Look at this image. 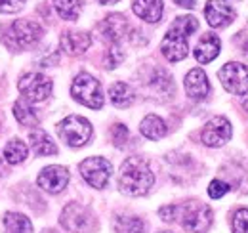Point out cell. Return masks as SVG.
<instances>
[{"instance_id":"obj_1","label":"cell","mask_w":248,"mask_h":233,"mask_svg":"<svg viewBox=\"0 0 248 233\" xmlns=\"http://www.w3.org/2000/svg\"><path fill=\"white\" fill-rule=\"evenodd\" d=\"M153 183L155 176L147 161H143L141 157H130L123 163L119 174V187L123 193L130 197H141L153 187Z\"/></svg>"},{"instance_id":"obj_2","label":"cell","mask_w":248,"mask_h":233,"mask_svg":"<svg viewBox=\"0 0 248 233\" xmlns=\"http://www.w3.org/2000/svg\"><path fill=\"white\" fill-rule=\"evenodd\" d=\"M199 21L193 16H180L168 29L166 36L160 42V50L168 61H182L189 54L187 38L197 31Z\"/></svg>"},{"instance_id":"obj_3","label":"cell","mask_w":248,"mask_h":233,"mask_svg":"<svg viewBox=\"0 0 248 233\" xmlns=\"http://www.w3.org/2000/svg\"><path fill=\"white\" fill-rule=\"evenodd\" d=\"M174 220L193 233H204L212 224V210L201 201L174 204Z\"/></svg>"},{"instance_id":"obj_4","label":"cell","mask_w":248,"mask_h":233,"mask_svg":"<svg viewBox=\"0 0 248 233\" xmlns=\"http://www.w3.org/2000/svg\"><path fill=\"white\" fill-rule=\"evenodd\" d=\"M71 94L78 103H82L90 109H101L103 107L101 84H99V81H95L88 73L77 75V79L73 81V86H71Z\"/></svg>"},{"instance_id":"obj_5","label":"cell","mask_w":248,"mask_h":233,"mask_svg":"<svg viewBox=\"0 0 248 233\" xmlns=\"http://www.w3.org/2000/svg\"><path fill=\"white\" fill-rule=\"evenodd\" d=\"M58 134L67 146L80 147L88 144L92 136V124L78 115H69L58 124Z\"/></svg>"},{"instance_id":"obj_6","label":"cell","mask_w":248,"mask_h":233,"mask_svg":"<svg viewBox=\"0 0 248 233\" xmlns=\"http://www.w3.org/2000/svg\"><path fill=\"white\" fill-rule=\"evenodd\" d=\"M62 226L71 233H88L95 228V220L90 208L78 203H69L62 212L60 218Z\"/></svg>"},{"instance_id":"obj_7","label":"cell","mask_w":248,"mask_h":233,"mask_svg":"<svg viewBox=\"0 0 248 233\" xmlns=\"http://www.w3.org/2000/svg\"><path fill=\"white\" fill-rule=\"evenodd\" d=\"M219 81L229 94L245 96L248 92V67L239 61H229L219 69Z\"/></svg>"},{"instance_id":"obj_8","label":"cell","mask_w":248,"mask_h":233,"mask_svg":"<svg viewBox=\"0 0 248 233\" xmlns=\"http://www.w3.org/2000/svg\"><path fill=\"white\" fill-rule=\"evenodd\" d=\"M19 92L23 94V100L29 103L44 101L52 94V81L40 73H27L19 81Z\"/></svg>"},{"instance_id":"obj_9","label":"cell","mask_w":248,"mask_h":233,"mask_svg":"<svg viewBox=\"0 0 248 233\" xmlns=\"http://www.w3.org/2000/svg\"><path fill=\"white\" fill-rule=\"evenodd\" d=\"M113 165L103 157H88L80 163V174L95 189H103L111 178Z\"/></svg>"},{"instance_id":"obj_10","label":"cell","mask_w":248,"mask_h":233,"mask_svg":"<svg viewBox=\"0 0 248 233\" xmlns=\"http://www.w3.org/2000/svg\"><path fill=\"white\" fill-rule=\"evenodd\" d=\"M42 36V27L32 19H17L8 31V42L16 48H27L38 42Z\"/></svg>"},{"instance_id":"obj_11","label":"cell","mask_w":248,"mask_h":233,"mask_svg":"<svg viewBox=\"0 0 248 233\" xmlns=\"http://www.w3.org/2000/svg\"><path fill=\"white\" fill-rule=\"evenodd\" d=\"M231 122L225 116H214L202 128V142L208 147H221L231 140Z\"/></svg>"},{"instance_id":"obj_12","label":"cell","mask_w":248,"mask_h":233,"mask_svg":"<svg viewBox=\"0 0 248 233\" xmlns=\"http://www.w3.org/2000/svg\"><path fill=\"white\" fill-rule=\"evenodd\" d=\"M36 183L48 193H62L63 189L67 187V183H69V172H67L65 166H58V165L46 166L38 174Z\"/></svg>"},{"instance_id":"obj_13","label":"cell","mask_w":248,"mask_h":233,"mask_svg":"<svg viewBox=\"0 0 248 233\" xmlns=\"http://www.w3.org/2000/svg\"><path fill=\"white\" fill-rule=\"evenodd\" d=\"M204 16L210 27H225L235 19V10L221 2V0H208L206 8H204Z\"/></svg>"},{"instance_id":"obj_14","label":"cell","mask_w":248,"mask_h":233,"mask_svg":"<svg viewBox=\"0 0 248 233\" xmlns=\"http://www.w3.org/2000/svg\"><path fill=\"white\" fill-rule=\"evenodd\" d=\"M62 50L69 56H80L84 54L90 44H92V38L88 33H82V31H67L62 34Z\"/></svg>"},{"instance_id":"obj_15","label":"cell","mask_w":248,"mask_h":233,"mask_svg":"<svg viewBox=\"0 0 248 233\" xmlns=\"http://www.w3.org/2000/svg\"><path fill=\"white\" fill-rule=\"evenodd\" d=\"M186 92L191 100H204L210 94V83L202 69H191L187 73Z\"/></svg>"},{"instance_id":"obj_16","label":"cell","mask_w":248,"mask_h":233,"mask_svg":"<svg viewBox=\"0 0 248 233\" xmlns=\"http://www.w3.org/2000/svg\"><path fill=\"white\" fill-rule=\"evenodd\" d=\"M219 48H221V42H219L217 34L206 33V34H202V38L195 46V59L199 63H210L212 59L217 58Z\"/></svg>"},{"instance_id":"obj_17","label":"cell","mask_w":248,"mask_h":233,"mask_svg":"<svg viewBox=\"0 0 248 233\" xmlns=\"http://www.w3.org/2000/svg\"><path fill=\"white\" fill-rule=\"evenodd\" d=\"M99 29H101L103 36H105L107 40L119 42L124 34L128 33V21L124 19V16H121V14H111V16H107V17L101 21Z\"/></svg>"},{"instance_id":"obj_18","label":"cell","mask_w":248,"mask_h":233,"mask_svg":"<svg viewBox=\"0 0 248 233\" xmlns=\"http://www.w3.org/2000/svg\"><path fill=\"white\" fill-rule=\"evenodd\" d=\"M134 14L147 23H156L162 17V2L160 0H134Z\"/></svg>"},{"instance_id":"obj_19","label":"cell","mask_w":248,"mask_h":233,"mask_svg":"<svg viewBox=\"0 0 248 233\" xmlns=\"http://www.w3.org/2000/svg\"><path fill=\"white\" fill-rule=\"evenodd\" d=\"M29 140H31L32 151H34L36 155H40V157H46V155H56V153H58V146H56V144L52 142V138H50V136H48L44 130H40V128L31 130Z\"/></svg>"},{"instance_id":"obj_20","label":"cell","mask_w":248,"mask_h":233,"mask_svg":"<svg viewBox=\"0 0 248 233\" xmlns=\"http://www.w3.org/2000/svg\"><path fill=\"white\" fill-rule=\"evenodd\" d=\"M140 130H141V134H143L145 138H149V140H160V138H164V134H166V124H164V120H162L160 116L147 115L141 120Z\"/></svg>"},{"instance_id":"obj_21","label":"cell","mask_w":248,"mask_h":233,"mask_svg":"<svg viewBox=\"0 0 248 233\" xmlns=\"http://www.w3.org/2000/svg\"><path fill=\"white\" fill-rule=\"evenodd\" d=\"M109 98L115 107H128L134 101V90L126 83H115L109 88Z\"/></svg>"},{"instance_id":"obj_22","label":"cell","mask_w":248,"mask_h":233,"mask_svg":"<svg viewBox=\"0 0 248 233\" xmlns=\"http://www.w3.org/2000/svg\"><path fill=\"white\" fill-rule=\"evenodd\" d=\"M4 228L6 233H31L32 226L27 216L19 214V212H8L4 216Z\"/></svg>"},{"instance_id":"obj_23","label":"cell","mask_w":248,"mask_h":233,"mask_svg":"<svg viewBox=\"0 0 248 233\" xmlns=\"http://www.w3.org/2000/svg\"><path fill=\"white\" fill-rule=\"evenodd\" d=\"M25 157H27V146L17 138L10 140L4 147V159L10 165H19V163L25 161Z\"/></svg>"},{"instance_id":"obj_24","label":"cell","mask_w":248,"mask_h":233,"mask_svg":"<svg viewBox=\"0 0 248 233\" xmlns=\"http://www.w3.org/2000/svg\"><path fill=\"white\" fill-rule=\"evenodd\" d=\"M54 6L58 10V14L67 21L78 19L80 10H82V2L80 0H54Z\"/></svg>"},{"instance_id":"obj_25","label":"cell","mask_w":248,"mask_h":233,"mask_svg":"<svg viewBox=\"0 0 248 233\" xmlns=\"http://www.w3.org/2000/svg\"><path fill=\"white\" fill-rule=\"evenodd\" d=\"M14 115H16V118H17L23 126H36V124H38V116L34 113V109L29 105V101H25V100L16 101V105H14Z\"/></svg>"},{"instance_id":"obj_26","label":"cell","mask_w":248,"mask_h":233,"mask_svg":"<svg viewBox=\"0 0 248 233\" xmlns=\"http://www.w3.org/2000/svg\"><path fill=\"white\" fill-rule=\"evenodd\" d=\"M115 233H143V222L136 216H119L115 220Z\"/></svg>"},{"instance_id":"obj_27","label":"cell","mask_w":248,"mask_h":233,"mask_svg":"<svg viewBox=\"0 0 248 233\" xmlns=\"http://www.w3.org/2000/svg\"><path fill=\"white\" fill-rule=\"evenodd\" d=\"M231 228L233 233H248V208H241L233 214Z\"/></svg>"},{"instance_id":"obj_28","label":"cell","mask_w":248,"mask_h":233,"mask_svg":"<svg viewBox=\"0 0 248 233\" xmlns=\"http://www.w3.org/2000/svg\"><path fill=\"white\" fill-rule=\"evenodd\" d=\"M128 138H130V132H128V128L124 126V124H113V128H111V140H113V144L119 147H123L126 142H128Z\"/></svg>"},{"instance_id":"obj_29","label":"cell","mask_w":248,"mask_h":233,"mask_svg":"<svg viewBox=\"0 0 248 233\" xmlns=\"http://www.w3.org/2000/svg\"><path fill=\"white\" fill-rule=\"evenodd\" d=\"M124 59V54H123V50L115 44V46H111L109 48V52H107V58H105V67L107 69H113V67H117L121 61Z\"/></svg>"},{"instance_id":"obj_30","label":"cell","mask_w":248,"mask_h":233,"mask_svg":"<svg viewBox=\"0 0 248 233\" xmlns=\"http://www.w3.org/2000/svg\"><path fill=\"white\" fill-rule=\"evenodd\" d=\"M227 191H229V185H227L225 182H221V180H212L210 185H208V195H210L212 199L223 197Z\"/></svg>"},{"instance_id":"obj_31","label":"cell","mask_w":248,"mask_h":233,"mask_svg":"<svg viewBox=\"0 0 248 233\" xmlns=\"http://www.w3.org/2000/svg\"><path fill=\"white\" fill-rule=\"evenodd\" d=\"M25 4V0H0V12L2 14H14L17 10H21Z\"/></svg>"},{"instance_id":"obj_32","label":"cell","mask_w":248,"mask_h":233,"mask_svg":"<svg viewBox=\"0 0 248 233\" xmlns=\"http://www.w3.org/2000/svg\"><path fill=\"white\" fill-rule=\"evenodd\" d=\"M178 6H184V8H195V0H174Z\"/></svg>"},{"instance_id":"obj_33","label":"cell","mask_w":248,"mask_h":233,"mask_svg":"<svg viewBox=\"0 0 248 233\" xmlns=\"http://www.w3.org/2000/svg\"><path fill=\"white\" fill-rule=\"evenodd\" d=\"M99 4H115V2H119V0H97Z\"/></svg>"},{"instance_id":"obj_34","label":"cell","mask_w":248,"mask_h":233,"mask_svg":"<svg viewBox=\"0 0 248 233\" xmlns=\"http://www.w3.org/2000/svg\"><path fill=\"white\" fill-rule=\"evenodd\" d=\"M245 111H248V101L245 103Z\"/></svg>"},{"instance_id":"obj_35","label":"cell","mask_w":248,"mask_h":233,"mask_svg":"<svg viewBox=\"0 0 248 233\" xmlns=\"http://www.w3.org/2000/svg\"><path fill=\"white\" fill-rule=\"evenodd\" d=\"M42 233H56V232H50V230H46V232H42Z\"/></svg>"},{"instance_id":"obj_36","label":"cell","mask_w":248,"mask_h":233,"mask_svg":"<svg viewBox=\"0 0 248 233\" xmlns=\"http://www.w3.org/2000/svg\"><path fill=\"white\" fill-rule=\"evenodd\" d=\"M0 174H2V163H0Z\"/></svg>"},{"instance_id":"obj_37","label":"cell","mask_w":248,"mask_h":233,"mask_svg":"<svg viewBox=\"0 0 248 233\" xmlns=\"http://www.w3.org/2000/svg\"><path fill=\"white\" fill-rule=\"evenodd\" d=\"M160 233H170V232H160Z\"/></svg>"}]
</instances>
